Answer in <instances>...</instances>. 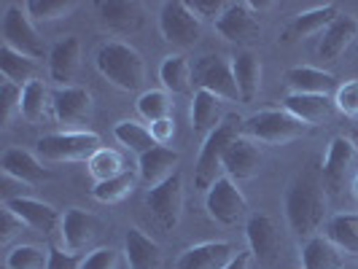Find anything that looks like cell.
<instances>
[{"label": "cell", "mask_w": 358, "mask_h": 269, "mask_svg": "<svg viewBox=\"0 0 358 269\" xmlns=\"http://www.w3.org/2000/svg\"><path fill=\"white\" fill-rule=\"evenodd\" d=\"M329 197H326V183L313 170L299 173L288 183L286 197H283V213H286L288 229L296 237H315L326 218Z\"/></svg>", "instance_id": "obj_1"}, {"label": "cell", "mask_w": 358, "mask_h": 269, "mask_svg": "<svg viewBox=\"0 0 358 269\" xmlns=\"http://www.w3.org/2000/svg\"><path fill=\"white\" fill-rule=\"evenodd\" d=\"M94 65L108 84L122 92H138L145 81V59L124 41H108L97 49Z\"/></svg>", "instance_id": "obj_2"}, {"label": "cell", "mask_w": 358, "mask_h": 269, "mask_svg": "<svg viewBox=\"0 0 358 269\" xmlns=\"http://www.w3.org/2000/svg\"><path fill=\"white\" fill-rule=\"evenodd\" d=\"M243 122L245 119L229 113L205 138V143L199 148L197 164H194V189L197 191H208L215 180L221 178V173H224V154H227V148H229V143H232L234 138L243 135Z\"/></svg>", "instance_id": "obj_3"}, {"label": "cell", "mask_w": 358, "mask_h": 269, "mask_svg": "<svg viewBox=\"0 0 358 269\" xmlns=\"http://www.w3.org/2000/svg\"><path fill=\"white\" fill-rule=\"evenodd\" d=\"M310 126L302 124L299 119H294L286 108H267L248 116L243 122V135L251 138L253 143L267 145H286L294 143L305 135Z\"/></svg>", "instance_id": "obj_4"}, {"label": "cell", "mask_w": 358, "mask_h": 269, "mask_svg": "<svg viewBox=\"0 0 358 269\" xmlns=\"http://www.w3.org/2000/svg\"><path fill=\"white\" fill-rule=\"evenodd\" d=\"M100 135L90 129H65L43 135L36 143V151L46 161H90L94 151H100Z\"/></svg>", "instance_id": "obj_5"}, {"label": "cell", "mask_w": 358, "mask_h": 269, "mask_svg": "<svg viewBox=\"0 0 358 269\" xmlns=\"http://www.w3.org/2000/svg\"><path fill=\"white\" fill-rule=\"evenodd\" d=\"M0 33H3V46L24 54L30 59H43L46 46L38 36L36 22L24 11V3H8L3 8V22H0Z\"/></svg>", "instance_id": "obj_6"}, {"label": "cell", "mask_w": 358, "mask_h": 269, "mask_svg": "<svg viewBox=\"0 0 358 269\" xmlns=\"http://www.w3.org/2000/svg\"><path fill=\"white\" fill-rule=\"evenodd\" d=\"M194 84L199 89L213 92L224 103H240V89L234 81V57L205 54L194 59Z\"/></svg>", "instance_id": "obj_7"}, {"label": "cell", "mask_w": 358, "mask_h": 269, "mask_svg": "<svg viewBox=\"0 0 358 269\" xmlns=\"http://www.w3.org/2000/svg\"><path fill=\"white\" fill-rule=\"evenodd\" d=\"M205 210L221 226H237L240 221L248 218V199L243 194V189L237 186V180L229 175H221L213 186L205 191Z\"/></svg>", "instance_id": "obj_8"}, {"label": "cell", "mask_w": 358, "mask_h": 269, "mask_svg": "<svg viewBox=\"0 0 358 269\" xmlns=\"http://www.w3.org/2000/svg\"><path fill=\"white\" fill-rule=\"evenodd\" d=\"M162 38L178 49H189L202 38V19L183 0H167L159 8Z\"/></svg>", "instance_id": "obj_9"}, {"label": "cell", "mask_w": 358, "mask_h": 269, "mask_svg": "<svg viewBox=\"0 0 358 269\" xmlns=\"http://www.w3.org/2000/svg\"><path fill=\"white\" fill-rule=\"evenodd\" d=\"M103 232V224L97 221V215L87 213L81 208H68L62 213V224H59V237L52 245H59L62 251L81 256L84 251H94V242Z\"/></svg>", "instance_id": "obj_10"}, {"label": "cell", "mask_w": 358, "mask_h": 269, "mask_svg": "<svg viewBox=\"0 0 358 269\" xmlns=\"http://www.w3.org/2000/svg\"><path fill=\"white\" fill-rule=\"evenodd\" d=\"M145 205L164 232H173L183 215V175L176 173L170 180H164L157 189H148Z\"/></svg>", "instance_id": "obj_11"}, {"label": "cell", "mask_w": 358, "mask_h": 269, "mask_svg": "<svg viewBox=\"0 0 358 269\" xmlns=\"http://www.w3.org/2000/svg\"><path fill=\"white\" fill-rule=\"evenodd\" d=\"M215 33L224 41L232 43H251L262 36V22H259V11L256 3H229L221 19L215 22Z\"/></svg>", "instance_id": "obj_12"}, {"label": "cell", "mask_w": 358, "mask_h": 269, "mask_svg": "<svg viewBox=\"0 0 358 269\" xmlns=\"http://www.w3.org/2000/svg\"><path fill=\"white\" fill-rule=\"evenodd\" d=\"M356 159H358V145L353 143L350 138L337 135V138L331 140V145H329L326 159H323V164H321V178L331 194H340L342 191V186H345V180L350 175Z\"/></svg>", "instance_id": "obj_13"}, {"label": "cell", "mask_w": 358, "mask_h": 269, "mask_svg": "<svg viewBox=\"0 0 358 269\" xmlns=\"http://www.w3.org/2000/svg\"><path fill=\"white\" fill-rule=\"evenodd\" d=\"M3 205H6L8 210H14V213L24 221L27 229L46 234V237H52V240L59 237L62 213H59L54 205H49V202H41V199H33V197H11V199H6Z\"/></svg>", "instance_id": "obj_14"}, {"label": "cell", "mask_w": 358, "mask_h": 269, "mask_svg": "<svg viewBox=\"0 0 358 269\" xmlns=\"http://www.w3.org/2000/svg\"><path fill=\"white\" fill-rule=\"evenodd\" d=\"M245 240L251 245L253 259H259V264L272 267L280 256V232L275 218L267 213H251L245 221Z\"/></svg>", "instance_id": "obj_15"}, {"label": "cell", "mask_w": 358, "mask_h": 269, "mask_svg": "<svg viewBox=\"0 0 358 269\" xmlns=\"http://www.w3.org/2000/svg\"><path fill=\"white\" fill-rule=\"evenodd\" d=\"M52 113L65 126L84 124L92 116V92L84 87H54Z\"/></svg>", "instance_id": "obj_16"}, {"label": "cell", "mask_w": 358, "mask_h": 269, "mask_svg": "<svg viewBox=\"0 0 358 269\" xmlns=\"http://www.w3.org/2000/svg\"><path fill=\"white\" fill-rule=\"evenodd\" d=\"M262 164H264L262 148L253 143L251 138L240 135L229 143L227 154H224V175H229L237 183L240 180H251L259 175Z\"/></svg>", "instance_id": "obj_17"}, {"label": "cell", "mask_w": 358, "mask_h": 269, "mask_svg": "<svg viewBox=\"0 0 358 269\" xmlns=\"http://www.w3.org/2000/svg\"><path fill=\"white\" fill-rule=\"evenodd\" d=\"M100 22L116 36H135L145 22V8L135 0H106L97 3Z\"/></svg>", "instance_id": "obj_18"}, {"label": "cell", "mask_w": 358, "mask_h": 269, "mask_svg": "<svg viewBox=\"0 0 358 269\" xmlns=\"http://www.w3.org/2000/svg\"><path fill=\"white\" fill-rule=\"evenodd\" d=\"M237 253L240 251L232 242H224V240L199 242V245H192L180 253L176 259V269H224Z\"/></svg>", "instance_id": "obj_19"}, {"label": "cell", "mask_w": 358, "mask_h": 269, "mask_svg": "<svg viewBox=\"0 0 358 269\" xmlns=\"http://www.w3.org/2000/svg\"><path fill=\"white\" fill-rule=\"evenodd\" d=\"M180 154L167 148V145H157L148 154L138 157V178L145 189H157L164 180H170L178 173Z\"/></svg>", "instance_id": "obj_20"}, {"label": "cell", "mask_w": 358, "mask_h": 269, "mask_svg": "<svg viewBox=\"0 0 358 269\" xmlns=\"http://www.w3.org/2000/svg\"><path fill=\"white\" fill-rule=\"evenodd\" d=\"M81 68V41L76 36L59 38L49 52V78L57 87H73L71 81Z\"/></svg>", "instance_id": "obj_21"}, {"label": "cell", "mask_w": 358, "mask_h": 269, "mask_svg": "<svg viewBox=\"0 0 358 269\" xmlns=\"http://www.w3.org/2000/svg\"><path fill=\"white\" fill-rule=\"evenodd\" d=\"M283 108L294 119H299L307 126L329 124L334 110H337L331 97H323V94H291V92L283 97Z\"/></svg>", "instance_id": "obj_22"}, {"label": "cell", "mask_w": 358, "mask_h": 269, "mask_svg": "<svg viewBox=\"0 0 358 269\" xmlns=\"http://www.w3.org/2000/svg\"><path fill=\"white\" fill-rule=\"evenodd\" d=\"M124 259L129 269H162L164 264L159 242L138 226H129L124 234Z\"/></svg>", "instance_id": "obj_23"}, {"label": "cell", "mask_w": 358, "mask_h": 269, "mask_svg": "<svg viewBox=\"0 0 358 269\" xmlns=\"http://www.w3.org/2000/svg\"><path fill=\"white\" fill-rule=\"evenodd\" d=\"M0 170L6 178H14L27 186H36L49 178V170L38 161L36 154H30L24 148H6L0 157Z\"/></svg>", "instance_id": "obj_24"}, {"label": "cell", "mask_w": 358, "mask_h": 269, "mask_svg": "<svg viewBox=\"0 0 358 269\" xmlns=\"http://www.w3.org/2000/svg\"><path fill=\"white\" fill-rule=\"evenodd\" d=\"M286 87L291 89V94H323V97H329L331 92H337V78L321 68L294 65L286 71Z\"/></svg>", "instance_id": "obj_25"}, {"label": "cell", "mask_w": 358, "mask_h": 269, "mask_svg": "<svg viewBox=\"0 0 358 269\" xmlns=\"http://www.w3.org/2000/svg\"><path fill=\"white\" fill-rule=\"evenodd\" d=\"M356 36H358V19L353 17V14H340V17L326 27L321 43H318L321 59H326V62L340 59L342 54H345V49L353 43Z\"/></svg>", "instance_id": "obj_26"}, {"label": "cell", "mask_w": 358, "mask_h": 269, "mask_svg": "<svg viewBox=\"0 0 358 269\" xmlns=\"http://www.w3.org/2000/svg\"><path fill=\"white\" fill-rule=\"evenodd\" d=\"M221 97H215L213 92L208 89H197L192 94V108H189V119H192V129L199 132V135H210L215 126L221 124L227 116L221 110Z\"/></svg>", "instance_id": "obj_27"}, {"label": "cell", "mask_w": 358, "mask_h": 269, "mask_svg": "<svg viewBox=\"0 0 358 269\" xmlns=\"http://www.w3.org/2000/svg\"><path fill=\"white\" fill-rule=\"evenodd\" d=\"M345 256L326 234H315L305 240L302 245V267L305 269H342L345 267Z\"/></svg>", "instance_id": "obj_28"}, {"label": "cell", "mask_w": 358, "mask_h": 269, "mask_svg": "<svg viewBox=\"0 0 358 269\" xmlns=\"http://www.w3.org/2000/svg\"><path fill=\"white\" fill-rule=\"evenodd\" d=\"M159 78L164 92L189 94L194 87V65L183 54H167L159 65Z\"/></svg>", "instance_id": "obj_29"}, {"label": "cell", "mask_w": 358, "mask_h": 269, "mask_svg": "<svg viewBox=\"0 0 358 269\" xmlns=\"http://www.w3.org/2000/svg\"><path fill=\"white\" fill-rule=\"evenodd\" d=\"M234 81L240 89V103H253L262 89V59L253 52H240L234 57Z\"/></svg>", "instance_id": "obj_30"}, {"label": "cell", "mask_w": 358, "mask_h": 269, "mask_svg": "<svg viewBox=\"0 0 358 269\" xmlns=\"http://www.w3.org/2000/svg\"><path fill=\"white\" fill-rule=\"evenodd\" d=\"M0 73H3L6 81L17 84L22 89H24L27 84H33V81H41V65H38L36 59L14 52V49H8V46L0 49Z\"/></svg>", "instance_id": "obj_31"}, {"label": "cell", "mask_w": 358, "mask_h": 269, "mask_svg": "<svg viewBox=\"0 0 358 269\" xmlns=\"http://www.w3.org/2000/svg\"><path fill=\"white\" fill-rule=\"evenodd\" d=\"M326 237L340 251L358 256V213H340L326 221Z\"/></svg>", "instance_id": "obj_32"}, {"label": "cell", "mask_w": 358, "mask_h": 269, "mask_svg": "<svg viewBox=\"0 0 358 269\" xmlns=\"http://www.w3.org/2000/svg\"><path fill=\"white\" fill-rule=\"evenodd\" d=\"M340 17V8L334 3H326V6H318V8H310V11H302L296 14L294 22H291V30L299 38L315 36V33H326V27Z\"/></svg>", "instance_id": "obj_33"}, {"label": "cell", "mask_w": 358, "mask_h": 269, "mask_svg": "<svg viewBox=\"0 0 358 269\" xmlns=\"http://www.w3.org/2000/svg\"><path fill=\"white\" fill-rule=\"evenodd\" d=\"M49 110H52V89L43 81H33V84H27L22 89V116L30 124L43 122V116Z\"/></svg>", "instance_id": "obj_34"}, {"label": "cell", "mask_w": 358, "mask_h": 269, "mask_svg": "<svg viewBox=\"0 0 358 269\" xmlns=\"http://www.w3.org/2000/svg\"><path fill=\"white\" fill-rule=\"evenodd\" d=\"M138 183H141L138 173L127 170V173L116 175V178L103 180V183H94L92 197L97 199V202H103V205H116V202H122V199L129 197V194L135 191V186H138Z\"/></svg>", "instance_id": "obj_35"}, {"label": "cell", "mask_w": 358, "mask_h": 269, "mask_svg": "<svg viewBox=\"0 0 358 269\" xmlns=\"http://www.w3.org/2000/svg\"><path fill=\"white\" fill-rule=\"evenodd\" d=\"M113 138H116L122 145H127L129 151H135L138 157H143V154H148L151 148H157L154 138H151V129L143 126L141 122H135V119L119 122V124L113 126Z\"/></svg>", "instance_id": "obj_36"}, {"label": "cell", "mask_w": 358, "mask_h": 269, "mask_svg": "<svg viewBox=\"0 0 358 269\" xmlns=\"http://www.w3.org/2000/svg\"><path fill=\"white\" fill-rule=\"evenodd\" d=\"M87 170L94 183H103V180H110L116 175L127 173L124 167V157L116 151V148H100L92 154V159L87 161Z\"/></svg>", "instance_id": "obj_37"}, {"label": "cell", "mask_w": 358, "mask_h": 269, "mask_svg": "<svg viewBox=\"0 0 358 269\" xmlns=\"http://www.w3.org/2000/svg\"><path fill=\"white\" fill-rule=\"evenodd\" d=\"M135 108H138L141 119H145L148 124L162 122V119H173V97H170L167 92H162V89L143 92V94L138 97Z\"/></svg>", "instance_id": "obj_38"}, {"label": "cell", "mask_w": 358, "mask_h": 269, "mask_svg": "<svg viewBox=\"0 0 358 269\" xmlns=\"http://www.w3.org/2000/svg\"><path fill=\"white\" fill-rule=\"evenodd\" d=\"M76 8H78L76 0H27L24 3V11L33 22H57V19L71 17Z\"/></svg>", "instance_id": "obj_39"}, {"label": "cell", "mask_w": 358, "mask_h": 269, "mask_svg": "<svg viewBox=\"0 0 358 269\" xmlns=\"http://www.w3.org/2000/svg\"><path fill=\"white\" fill-rule=\"evenodd\" d=\"M49 248L41 245H17L6 253V269H46Z\"/></svg>", "instance_id": "obj_40"}, {"label": "cell", "mask_w": 358, "mask_h": 269, "mask_svg": "<svg viewBox=\"0 0 358 269\" xmlns=\"http://www.w3.org/2000/svg\"><path fill=\"white\" fill-rule=\"evenodd\" d=\"M22 113V87L3 78L0 84V124H11V119Z\"/></svg>", "instance_id": "obj_41"}, {"label": "cell", "mask_w": 358, "mask_h": 269, "mask_svg": "<svg viewBox=\"0 0 358 269\" xmlns=\"http://www.w3.org/2000/svg\"><path fill=\"white\" fill-rule=\"evenodd\" d=\"M334 106L342 116L348 119H358V78H350L337 87L334 92Z\"/></svg>", "instance_id": "obj_42"}, {"label": "cell", "mask_w": 358, "mask_h": 269, "mask_svg": "<svg viewBox=\"0 0 358 269\" xmlns=\"http://www.w3.org/2000/svg\"><path fill=\"white\" fill-rule=\"evenodd\" d=\"M119 256L116 248H94L84 256L81 269H119Z\"/></svg>", "instance_id": "obj_43"}, {"label": "cell", "mask_w": 358, "mask_h": 269, "mask_svg": "<svg viewBox=\"0 0 358 269\" xmlns=\"http://www.w3.org/2000/svg\"><path fill=\"white\" fill-rule=\"evenodd\" d=\"M0 218H3V229H0V242H3V245H8L17 234H22L24 229H27V226H24V221H22L14 210H8L6 205L0 208Z\"/></svg>", "instance_id": "obj_44"}, {"label": "cell", "mask_w": 358, "mask_h": 269, "mask_svg": "<svg viewBox=\"0 0 358 269\" xmlns=\"http://www.w3.org/2000/svg\"><path fill=\"white\" fill-rule=\"evenodd\" d=\"M81 261H84V256L62 251L59 245H49V264H46V269H81Z\"/></svg>", "instance_id": "obj_45"}, {"label": "cell", "mask_w": 358, "mask_h": 269, "mask_svg": "<svg viewBox=\"0 0 358 269\" xmlns=\"http://www.w3.org/2000/svg\"><path fill=\"white\" fill-rule=\"evenodd\" d=\"M227 6H229V3H221V0H194V3H189V8H192L199 19H213V22L221 19V14L227 11Z\"/></svg>", "instance_id": "obj_46"}, {"label": "cell", "mask_w": 358, "mask_h": 269, "mask_svg": "<svg viewBox=\"0 0 358 269\" xmlns=\"http://www.w3.org/2000/svg\"><path fill=\"white\" fill-rule=\"evenodd\" d=\"M148 129H151V138H154V143H157V145H167L173 138H176V122H173V119L154 122Z\"/></svg>", "instance_id": "obj_47"}, {"label": "cell", "mask_w": 358, "mask_h": 269, "mask_svg": "<svg viewBox=\"0 0 358 269\" xmlns=\"http://www.w3.org/2000/svg\"><path fill=\"white\" fill-rule=\"evenodd\" d=\"M251 261H253V253L251 251H248V253L240 251L224 269H251Z\"/></svg>", "instance_id": "obj_48"}, {"label": "cell", "mask_w": 358, "mask_h": 269, "mask_svg": "<svg viewBox=\"0 0 358 269\" xmlns=\"http://www.w3.org/2000/svg\"><path fill=\"white\" fill-rule=\"evenodd\" d=\"M353 194H356V199H358V170H356V178H353Z\"/></svg>", "instance_id": "obj_49"}]
</instances>
